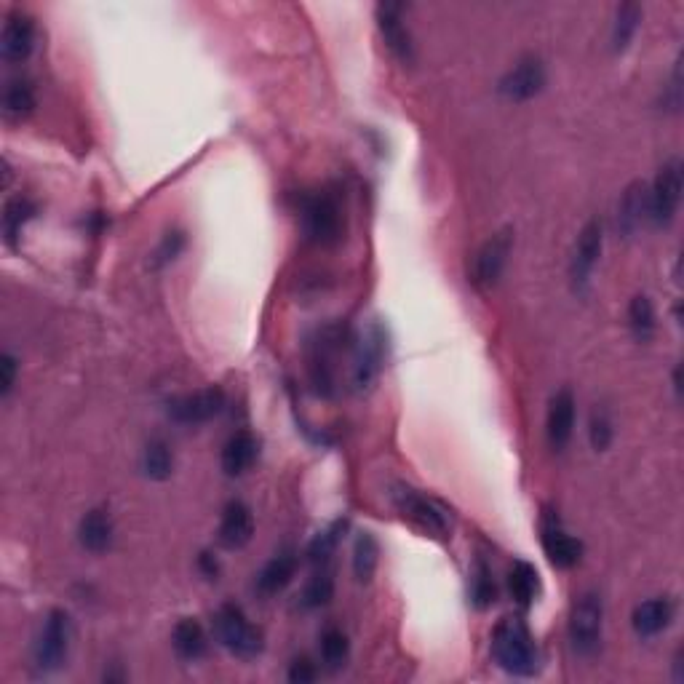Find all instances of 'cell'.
<instances>
[{"mask_svg": "<svg viewBox=\"0 0 684 684\" xmlns=\"http://www.w3.org/2000/svg\"><path fill=\"white\" fill-rule=\"evenodd\" d=\"M492 655L497 666L513 676H532L540 668L535 636L522 618L500 620L492 631Z\"/></svg>", "mask_w": 684, "mask_h": 684, "instance_id": "1", "label": "cell"}, {"mask_svg": "<svg viewBox=\"0 0 684 684\" xmlns=\"http://www.w3.org/2000/svg\"><path fill=\"white\" fill-rule=\"evenodd\" d=\"M214 634L220 644L236 658L252 660L262 652V631L252 626V620L246 618V612L238 604H222L217 615H214Z\"/></svg>", "mask_w": 684, "mask_h": 684, "instance_id": "2", "label": "cell"}, {"mask_svg": "<svg viewBox=\"0 0 684 684\" xmlns=\"http://www.w3.org/2000/svg\"><path fill=\"white\" fill-rule=\"evenodd\" d=\"M70 644H73V620L65 610H51L35 642V668L41 674L59 671L67 663Z\"/></svg>", "mask_w": 684, "mask_h": 684, "instance_id": "3", "label": "cell"}, {"mask_svg": "<svg viewBox=\"0 0 684 684\" xmlns=\"http://www.w3.org/2000/svg\"><path fill=\"white\" fill-rule=\"evenodd\" d=\"M393 503L404 513V519H409L412 524H417L420 530L431 532V535H439L444 538L449 530H452V516H449V508L433 497L417 492V489L407 487V484H399L393 487L391 492Z\"/></svg>", "mask_w": 684, "mask_h": 684, "instance_id": "4", "label": "cell"}, {"mask_svg": "<svg viewBox=\"0 0 684 684\" xmlns=\"http://www.w3.org/2000/svg\"><path fill=\"white\" fill-rule=\"evenodd\" d=\"M682 201V163L679 158H671L660 166L655 185L647 190V220L655 228H668L676 217Z\"/></svg>", "mask_w": 684, "mask_h": 684, "instance_id": "5", "label": "cell"}, {"mask_svg": "<svg viewBox=\"0 0 684 684\" xmlns=\"http://www.w3.org/2000/svg\"><path fill=\"white\" fill-rule=\"evenodd\" d=\"M604 602L596 591H586L575 599L570 615V642L580 655H594L602 644Z\"/></svg>", "mask_w": 684, "mask_h": 684, "instance_id": "6", "label": "cell"}, {"mask_svg": "<svg viewBox=\"0 0 684 684\" xmlns=\"http://www.w3.org/2000/svg\"><path fill=\"white\" fill-rule=\"evenodd\" d=\"M302 225L308 241L318 246H332L342 238V212L337 198L329 193H316L302 206Z\"/></svg>", "mask_w": 684, "mask_h": 684, "instance_id": "7", "label": "cell"}, {"mask_svg": "<svg viewBox=\"0 0 684 684\" xmlns=\"http://www.w3.org/2000/svg\"><path fill=\"white\" fill-rule=\"evenodd\" d=\"M513 249V233L511 230H500L497 236H492L487 244L481 246L476 257H473L471 268V284L476 289H492L500 281L508 257Z\"/></svg>", "mask_w": 684, "mask_h": 684, "instance_id": "8", "label": "cell"}, {"mask_svg": "<svg viewBox=\"0 0 684 684\" xmlns=\"http://www.w3.org/2000/svg\"><path fill=\"white\" fill-rule=\"evenodd\" d=\"M540 535H543V548H546L548 562L559 567V570H570L575 564L580 562L583 556V546L580 540H575L570 532L564 530L562 522L556 511L546 508L543 511V519H540Z\"/></svg>", "mask_w": 684, "mask_h": 684, "instance_id": "9", "label": "cell"}, {"mask_svg": "<svg viewBox=\"0 0 684 684\" xmlns=\"http://www.w3.org/2000/svg\"><path fill=\"white\" fill-rule=\"evenodd\" d=\"M602 244H604V233H602V222L591 220L586 228L580 230L578 244H575V252H572V262H570V278L572 286L583 292L591 281V273H594L596 262L602 257Z\"/></svg>", "mask_w": 684, "mask_h": 684, "instance_id": "10", "label": "cell"}, {"mask_svg": "<svg viewBox=\"0 0 684 684\" xmlns=\"http://www.w3.org/2000/svg\"><path fill=\"white\" fill-rule=\"evenodd\" d=\"M377 27L385 38V46L399 62L409 65L415 59V43L404 25V6L401 3H380L377 6Z\"/></svg>", "mask_w": 684, "mask_h": 684, "instance_id": "11", "label": "cell"}, {"mask_svg": "<svg viewBox=\"0 0 684 684\" xmlns=\"http://www.w3.org/2000/svg\"><path fill=\"white\" fill-rule=\"evenodd\" d=\"M543 86H546V65L538 57H527L511 73H505L500 81V94L511 102H527L538 97Z\"/></svg>", "mask_w": 684, "mask_h": 684, "instance_id": "12", "label": "cell"}, {"mask_svg": "<svg viewBox=\"0 0 684 684\" xmlns=\"http://www.w3.org/2000/svg\"><path fill=\"white\" fill-rule=\"evenodd\" d=\"M225 409V393L220 388H209V391H198L193 396H182L169 404L171 420L182 425H201L209 423Z\"/></svg>", "mask_w": 684, "mask_h": 684, "instance_id": "13", "label": "cell"}, {"mask_svg": "<svg viewBox=\"0 0 684 684\" xmlns=\"http://www.w3.org/2000/svg\"><path fill=\"white\" fill-rule=\"evenodd\" d=\"M35 49V25L27 14H11L0 35V51L9 62H25Z\"/></svg>", "mask_w": 684, "mask_h": 684, "instance_id": "14", "label": "cell"}, {"mask_svg": "<svg viewBox=\"0 0 684 684\" xmlns=\"http://www.w3.org/2000/svg\"><path fill=\"white\" fill-rule=\"evenodd\" d=\"M254 535V516L252 508L241 500H233V503L225 505L220 522V543L230 551L236 548H244Z\"/></svg>", "mask_w": 684, "mask_h": 684, "instance_id": "15", "label": "cell"}, {"mask_svg": "<svg viewBox=\"0 0 684 684\" xmlns=\"http://www.w3.org/2000/svg\"><path fill=\"white\" fill-rule=\"evenodd\" d=\"M548 441L556 452H562L572 439V431H575V396L572 391H559L551 399V407H548Z\"/></svg>", "mask_w": 684, "mask_h": 684, "instance_id": "16", "label": "cell"}, {"mask_svg": "<svg viewBox=\"0 0 684 684\" xmlns=\"http://www.w3.org/2000/svg\"><path fill=\"white\" fill-rule=\"evenodd\" d=\"M674 620V602L666 599V596H658V599H647L634 610L631 615V626H634L636 636L642 639H652V636L663 634Z\"/></svg>", "mask_w": 684, "mask_h": 684, "instance_id": "17", "label": "cell"}, {"mask_svg": "<svg viewBox=\"0 0 684 684\" xmlns=\"http://www.w3.org/2000/svg\"><path fill=\"white\" fill-rule=\"evenodd\" d=\"M260 455V441L249 431H238L236 436H230L222 447V471L228 476H241L254 465Z\"/></svg>", "mask_w": 684, "mask_h": 684, "instance_id": "18", "label": "cell"}, {"mask_svg": "<svg viewBox=\"0 0 684 684\" xmlns=\"http://www.w3.org/2000/svg\"><path fill=\"white\" fill-rule=\"evenodd\" d=\"M294 575H297V554L294 551H281L262 567L254 588L262 596H276L292 583Z\"/></svg>", "mask_w": 684, "mask_h": 684, "instance_id": "19", "label": "cell"}, {"mask_svg": "<svg viewBox=\"0 0 684 684\" xmlns=\"http://www.w3.org/2000/svg\"><path fill=\"white\" fill-rule=\"evenodd\" d=\"M113 519L107 511H89L81 519V527H78V540L81 546L91 554H102L107 548L113 546Z\"/></svg>", "mask_w": 684, "mask_h": 684, "instance_id": "20", "label": "cell"}, {"mask_svg": "<svg viewBox=\"0 0 684 684\" xmlns=\"http://www.w3.org/2000/svg\"><path fill=\"white\" fill-rule=\"evenodd\" d=\"M383 369V334L375 332L364 345H361L359 359H356V369H353V385L364 391L375 383L377 375Z\"/></svg>", "mask_w": 684, "mask_h": 684, "instance_id": "21", "label": "cell"}, {"mask_svg": "<svg viewBox=\"0 0 684 684\" xmlns=\"http://www.w3.org/2000/svg\"><path fill=\"white\" fill-rule=\"evenodd\" d=\"M171 644H174L177 655H180V658H185V660L204 658L206 647H209V642H206L204 626H201L196 618H182L180 623L174 626Z\"/></svg>", "mask_w": 684, "mask_h": 684, "instance_id": "22", "label": "cell"}, {"mask_svg": "<svg viewBox=\"0 0 684 684\" xmlns=\"http://www.w3.org/2000/svg\"><path fill=\"white\" fill-rule=\"evenodd\" d=\"M508 588L519 607H530L540 594L538 570L530 562H513L511 572H508Z\"/></svg>", "mask_w": 684, "mask_h": 684, "instance_id": "23", "label": "cell"}, {"mask_svg": "<svg viewBox=\"0 0 684 684\" xmlns=\"http://www.w3.org/2000/svg\"><path fill=\"white\" fill-rule=\"evenodd\" d=\"M642 220H647V188L644 185H631L623 204H620L618 225L626 236H631V233L639 230Z\"/></svg>", "mask_w": 684, "mask_h": 684, "instance_id": "24", "label": "cell"}, {"mask_svg": "<svg viewBox=\"0 0 684 684\" xmlns=\"http://www.w3.org/2000/svg\"><path fill=\"white\" fill-rule=\"evenodd\" d=\"M318 647H321V660H324V666L329 671H340L351 658V642H348V636L340 628H326Z\"/></svg>", "mask_w": 684, "mask_h": 684, "instance_id": "25", "label": "cell"}, {"mask_svg": "<svg viewBox=\"0 0 684 684\" xmlns=\"http://www.w3.org/2000/svg\"><path fill=\"white\" fill-rule=\"evenodd\" d=\"M639 22H642V6L636 3H623L615 14V25H612V49L626 51L628 43L634 41L636 30H639Z\"/></svg>", "mask_w": 684, "mask_h": 684, "instance_id": "26", "label": "cell"}, {"mask_svg": "<svg viewBox=\"0 0 684 684\" xmlns=\"http://www.w3.org/2000/svg\"><path fill=\"white\" fill-rule=\"evenodd\" d=\"M142 471H145L147 479H169L171 471H174V457H171L169 444H163V441H150L145 447V452H142Z\"/></svg>", "mask_w": 684, "mask_h": 684, "instance_id": "27", "label": "cell"}, {"mask_svg": "<svg viewBox=\"0 0 684 684\" xmlns=\"http://www.w3.org/2000/svg\"><path fill=\"white\" fill-rule=\"evenodd\" d=\"M35 212H38V209H35V204L30 198L19 196L14 198V201H9L6 214H3V230H6V241H9L11 246L17 244V238L22 236V228L33 220Z\"/></svg>", "mask_w": 684, "mask_h": 684, "instance_id": "28", "label": "cell"}, {"mask_svg": "<svg viewBox=\"0 0 684 684\" xmlns=\"http://www.w3.org/2000/svg\"><path fill=\"white\" fill-rule=\"evenodd\" d=\"M628 326L639 342H647L655 334V308H652L650 297H634L628 305Z\"/></svg>", "mask_w": 684, "mask_h": 684, "instance_id": "29", "label": "cell"}, {"mask_svg": "<svg viewBox=\"0 0 684 684\" xmlns=\"http://www.w3.org/2000/svg\"><path fill=\"white\" fill-rule=\"evenodd\" d=\"M377 562H380V546L377 540L364 532L359 540H356V548H353V572L361 583H367L377 570Z\"/></svg>", "mask_w": 684, "mask_h": 684, "instance_id": "30", "label": "cell"}, {"mask_svg": "<svg viewBox=\"0 0 684 684\" xmlns=\"http://www.w3.org/2000/svg\"><path fill=\"white\" fill-rule=\"evenodd\" d=\"M3 105L11 118H25L33 113L35 107V91L27 81H11L3 94Z\"/></svg>", "mask_w": 684, "mask_h": 684, "instance_id": "31", "label": "cell"}, {"mask_svg": "<svg viewBox=\"0 0 684 684\" xmlns=\"http://www.w3.org/2000/svg\"><path fill=\"white\" fill-rule=\"evenodd\" d=\"M334 596V580L329 572H318L310 578V583L305 586L300 596L302 610H321L324 604L332 602Z\"/></svg>", "mask_w": 684, "mask_h": 684, "instance_id": "32", "label": "cell"}, {"mask_svg": "<svg viewBox=\"0 0 684 684\" xmlns=\"http://www.w3.org/2000/svg\"><path fill=\"white\" fill-rule=\"evenodd\" d=\"M471 599L479 610H487L492 607L497 599V586L495 578H492V570L487 564L479 562L476 564V572H473V586H471Z\"/></svg>", "mask_w": 684, "mask_h": 684, "instance_id": "33", "label": "cell"}, {"mask_svg": "<svg viewBox=\"0 0 684 684\" xmlns=\"http://www.w3.org/2000/svg\"><path fill=\"white\" fill-rule=\"evenodd\" d=\"M345 527H348V524L337 522V524H332V527H329L326 532H321V535H318V538L310 543L308 562L310 564H321V567H324V564L329 562V556L334 554L337 543H340V535L345 532Z\"/></svg>", "mask_w": 684, "mask_h": 684, "instance_id": "34", "label": "cell"}, {"mask_svg": "<svg viewBox=\"0 0 684 684\" xmlns=\"http://www.w3.org/2000/svg\"><path fill=\"white\" fill-rule=\"evenodd\" d=\"M612 436H615V428H612V417L607 409H594L591 415V425H588V439H591V447L596 452H604V449L612 444Z\"/></svg>", "mask_w": 684, "mask_h": 684, "instance_id": "35", "label": "cell"}, {"mask_svg": "<svg viewBox=\"0 0 684 684\" xmlns=\"http://www.w3.org/2000/svg\"><path fill=\"white\" fill-rule=\"evenodd\" d=\"M182 246H185V238H182V233H169V236L163 238V244H161V249H158V265H163V262H169V260H174L177 254L182 252Z\"/></svg>", "mask_w": 684, "mask_h": 684, "instance_id": "36", "label": "cell"}, {"mask_svg": "<svg viewBox=\"0 0 684 684\" xmlns=\"http://www.w3.org/2000/svg\"><path fill=\"white\" fill-rule=\"evenodd\" d=\"M14 380H17V359L14 356H3L0 359V393L9 396L11 388H14Z\"/></svg>", "mask_w": 684, "mask_h": 684, "instance_id": "37", "label": "cell"}, {"mask_svg": "<svg viewBox=\"0 0 684 684\" xmlns=\"http://www.w3.org/2000/svg\"><path fill=\"white\" fill-rule=\"evenodd\" d=\"M316 679V668H313V663H310L308 658H297L292 663V668H289V682H313Z\"/></svg>", "mask_w": 684, "mask_h": 684, "instance_id": "38", "label": "cell"}, {"mask_svg": "<svg viewBox=\"0 0 684 684\" xmlns=\"http://www.w3.org/2000/svg\"><path fill=\"white\" fill-rule=\"evenodd\" d=\"M201 570H204L209 578H214V575H217V562H214L209 554H201Z\"/></svg>", "mask_w": 684, "mask_h": 684, "instance_id": "39", "label": "cell"}]
</instances>
